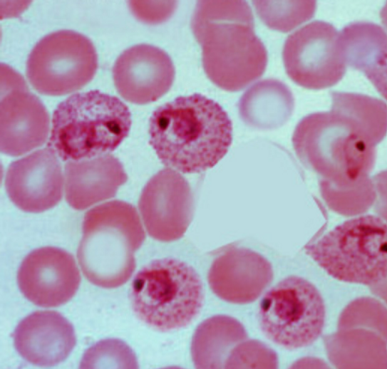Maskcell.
I'll list each match as a JSON object with an SVG mask.
<instances>
[{
  "label": "cell",
  "mask_w": 387,
  "mask_h": 369,
  "mask_svg": "<svg viewBox=\"0 0 387 369\" xmlns=\"http://www.w3.org/2000/svg\"><path fill=\"white\" fill-rule=\"evenodd\" d=\"M132 124L128 106L98 90L73 94L53 111L48 147L64 161L89 160L115 150Z\"/></svg>",
  "instance_id": "obj_4"
},
{
  "label": "cell",
  "mask_w": 387,
  "mask_h": 369,
  "mask_svg": "<svg viewBox=\"0 0 387 369\" xmlns=\"http://www.w3.org/2000/svg\"><path fill=\"white\" fill-rule=\"evenodd\" d=\"M306 252L339 281L375 284L386 277V224L374 215L348 219L308 246Z\"/></svg>",
  "instance_id": "obj_7"
},
{
  "label": "cell",
  "mask_w": 387,
  "mask_h": 369,
  "mask_svg": "<svg viewBox=\"0 0 387 369\" xmlns=\"http://www.w3.org/2000/svg\"><path fill=\"white\" fill-rule=\"evenodd\" d=\"M63 182L61 164L48 147L14 161L5 176V188L11 201L31 213L43 212L58 204Z\"/></svg>",
  "instance_id": "obj_13"
},
{
  "label": "cell",
  "mask_w": 387,
  "mask_h": 369,
  "mask_svg": "<svg viewBox=\"0 0 387 369\" xmlns=\"http://www.w3.org/2000/svg\"><path fill=\"white\" fill-rule=\"evenodd\" d=\"M329 359L340 368H386V327L339 323L326 339Z\"/></svg>",
  "instance_id": "obj_19"
},
{
  "label": "cell",
  "mask_w": 387,
  "mask_h": 369,
  "mask_svg": "<svg viewBox=\"0 0 387 369\" xmlns=\"http://www.w3.org/2000/svg\"><path fill=\"white\" fill-rule=\"evenodd\" d=\"M81 368H138L130 348L118 339L100 341L84 353Z\"/></svg>",
  "instance_id": "obj_24"
},
{
  "label": "cell",
  "mask_w": 387,
  "mask_h": 369,
  "mask_svg": "<svg viewBox=\"0 0 387 369\" xmlns=\"http://www.w3.org/2000/svg\"><path fill=\"white\" fill-rule=\"evenodd\" d=\"M1 93L0 104V150L9 156H20L46 140L50 129L48 113L38 99L29 92L24 80Z\"/></svg>",
  "instance_id": "obj_15"
},
{
  "label": "cell",
  "mask_w": 387,
  "mask_h": 369,
  "mask_svg": "<svg viewBox=\"0 0 387 369\" xmlns=\"http://www.w3.org/2000/svg\"><path fill=\"white\" fill-rule=\"evenodd\" d=\"M346 65L363 71L381 93L386 91V33L376 24L358 21L346 25L339 34Z\"/></svg>",
  "instance_id": "obj_20"
},
{
  "label": "cell",
  "mask_w": 387,
  "mask_h": 369,
  "mask_svg": "<svg viewBox=\"0 0 387 369\" xmlns=\"http://www.w3.org/2000/svg\"><path fill=\"white\" fill-rule=\"evenodd\" d=\"M282 58L289 77L308 89L330 88L346 71L339 33L332 24L322 21H312L290 34Z\"/></svg>",
  "instance_id": "obj_10"
},
{
  "label": "cell",
  "mask_w": 387,
  "mask_h": 369,
  "mask_svg": "<svg viewBox=\"0 0 387 369\" xmlns=\"http://www.w3.org/2000/svg\"><path fill=\"white\" fill-rule=\"evenodd\" d=\"M24 296L41 307L68 302L78 289L81 276L73 256L53 246L38 248L26 256L17 276Z\"/></svg>",
  "instance_id": "obj_12"
},
{
  "label": "cell",
  "mask_w": 387,
  "mask_h": 369,
  "mask_svg": "<svg viewBox=\"0 0 387 369\" xmlns=\"http://www.w3.org/2000/svg\"><path fill=\"white\" fill-rule=\"evenodd\" d=\"M144 226L153 239L172 241L186 232L194 214V197L178 172L165 168L145 185L138 202Z\"/></svg>",
  "instance_id": "obj_11"
},
{
  "label": "cell",
  "mask_w": 387,
  "mask_h": 369,
  "mask_svg": "<svg viewBox=\"0 0 387 369\" xmlns=\"http://www.w3.org/2000/svg\"><path fill=\"white\" fill-rule=\"evenodd\" d=\"M325 314L318 289L296 276L272 287L261 301L259 311V324L265 336L288 349L314 343L322 332Z\"/></svg>",
  "instance_id": "obj_8"
},
{
  "label": "cell",
  "mask_w": 387,
  "mask_h": 369,
  "mask_svg": "<svg viewBox=\"0 0 387 369\" xmlns=\"http://www.w3.org/2000/svg\"><path fill=\"white\" fill-rule=\"evenodd\" d=\"M275 353L264 343L254 340L242 341L235 345L227 358L225 368H276Z\"/></svg>",
  "instance_id": "obj_25"
},
{
  "label": "cell",
  "mask_w": 387,
  "mask_h": 369,
  "mask_svg": "<svg viewBox=\"0 0 387 369\" xmlns=\"http://www.w3.org/2000/svg\"><path fill=\"white\" fill-rule=\"evenodd\" d=\"M260 19L270 28L288 32L311 19L316 1H253Z\"/></svg>",
  "instance_id": "obj_23"
},
{
  "label": "cell",
  "mask_w": 387,
  "mask_h": 369,
  "mask_svg": "<svg viewBox=\"0 0 387 369\" xmlns=\"http://www.w3.org/2000/svg\"><path fill=\"white\" fill-rule=\"evenodd\" d=\"M244 326L235 318L218 315L204 321L192 338L191 353L197 368H222L231 350L247 339Z\"/></svg>",
  "instance_id": "obj_21"
},
{
  "label": "cell",
  "mask_w": 387,
  "mask_h": 369,
  "mask_svg": "<svg viewBox=\"0 0 387 369\" xmlns=\"http://www.w3.org/2000/svg\"><path fill=\"white\" fill-rule=\"evenodd\" d=\"M273 269L260 254L247 248H230L213 261L208 284L220 298L237 304L255 301L271 283Z\"/></svg>",
  "instance_id": "obj_16"
},
{
  "label": "cell",
  "mask_w": 387,
  "mask_h": 369,
  "mask_svg": "<svg viewBox=\"0 0 387 369\" xmlns=\"http://www.w3.org/2000/svg\"><path fill=\"white\" fill-rule=\"evenodd\" d=\"M13 338L19 355L38 366L61 363L76 345L73 326L53 311H36L26 316L16 326Z\"/></svg>",
  "instance_id": "obj_17"
},
{
  "label": "cell",
  "mask_w": 387,
  "mask_h": 369,
  "mask_svg": "<svg viewBox=\"0 0 387 369\" xmlns=\"http://www.w3.org/2000/svg\"><path fill=\"white\" fill-rule=\"evenodd\" d=\"M149 142L161 162L184 174L206 171L226 155L232 121L222 107L200 93L159 106L149 123Z\"/></svg>",
  "instance_id": "obj_2"
},
{
  "label": "cell",
  "mask_w": 387,
  "mask_h": 369,
  "mask_svg": "<svg viewBox=\"0 0 387 369\" xmlns=\"http://www.w3.org/2000/svg\"><path fill=\"white\" fill-rule=\"evenodd\" d=\"M113 78L122 98L145 105L167 93L175 79V67L165 51L149 44H138L125 50L116 59Z\"/></svg>",
  "instance_id": "obj_14"
},
{
  "label": "cell",
  "mask_w": 387,
  "mask_h": 369,
  "mask_svg": "<svg viewBox=\"0 0 387 369\" xmlns=\"http://www.w3.org/2000/svg\"><path fill=\"white\" fill-rule=\"evenodd\" d=\"M77 258L82 272L96 286L111 289L124 284L135 269V252L145 233L136 209L114 200L86 212Z\"/></svg>",
  "instance_id": "obj_5"
},
{
  "label": "cell",
  "mask_w": 387,
  "mask_h": 369,
  "mask_svg": "<svg viewBox=\"0 0 387 369\" xmlns=\"http://www.w3.org/2000/svg\"><path fill=\"white\" fill-rule=\"evenodd\" d=\"M294 98L289 88L273 78L261 80L250 87L239 102L243 120L259 128H270L289 115Z\"/></svg>",
  "instance_id": "obj_22"
},
{
  "label": "cell",
  "mask_w": 387,
  "mask_h": 369,
  "mask_svg": "<svg viewBox=\"0 0 387 369\" xmlns=\"http://www.w3.org/2000/svg\"><path fill=\"white\" fill-rule=\"evenodd\" d=\"M204 301L202 281L192 266L175 258L157 259L133 278L130 302L137 317L160 331L189 325Z\"/></svg>",
  "instance_id": "obj_6"
},
{
  "label": "cell",
  "mask_w": 387,
  "mask_h": 369,
  "mask_svg": "<svg viewBox=\"0 0 387 369\" xmlns=\"http://www.w3.org/2000/svg\"><path fill=\"white\" fill-rule=\"evenodd\" d=\"M98 68V55L87 36L60 30L43 36L32 48L26 76L38 93L52 96L73 93L87 85Z\"/></svg>",
  "instance_id": "obj_9"
},
{
  "label": "cell",
  "mask_w": 387,
  "mask_h": 369,
  "mask_svg": "<svg viewBox=\"0 0 387 369\" xmlns=\"http://www.w3.org/2000/svg\"><path fill=\"white\" fill-rule=\"evenodd\" d=\"M331 98V111L299 122L293 145L303 162L336 184L351 187L372 169L386 123L349 93L333 91Z\"/></svg>",
  "instance_id": "obj_1"
},
{
  "label": "cell",
  "mask_w": 387,
  "mask_h": 369,
  "mask_svg": "<svg viewBox=\"0 0 387 369\" xmlns=\"http://www.w3.org/2000/svg\"><path fill=\"white\" fill-rule=\"evenodd\" d=\"M254 25L244 1H197L191 28L202 46L205 72L219 88L238 91L264 73L267 51Z\"/></svg>",
  "instance_id": "obj_3"
},
{
  "label": "cell",
  "mask_w": 387,
  "mask_h": 369,
  "mask_svg": "<svg viewBox=\"0 0 387 369\" xmlns=\"http://www.w3.org/2000/svg\"><path fill=\"white\" fill-rule=\"evenodd\" d=\"M64 177L66 200L77 210L115 197L128 179L122 163L110 154L68 161Z\"/></svg>",
  "instance_id": "obj_18"
}]
</instances>
